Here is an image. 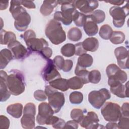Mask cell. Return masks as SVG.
<instances>
[{
	"mask_svg": "<svg viewBox=\"0 0 129 129\" xmlns=\"http://www.w3.org/2000/svg\"><path fill=\"white\" fill-rule=\"evenodd\" d=\"M7 82L11 94L18 96L24 92L25 89V81L23 74L16 70L11 71L8 75Z\"/></svg>",
	"mask_w": 129,
	"mask_h": 129,
	"instance_id": "1",
	"label": "cell"
},
{
	"mask_svg": "<svg viewBox=\"0 0 129 129\" xmlns=\"http://www.w3.org/2000/svg\"><path fill=\"white\" fill-rule=\"evenodd\" d=\"M45 33L50 42L54 45H58L66 39V35L61 24L54 20H51L47 24Z\"/></svg>",
	"mask_w": 129,
	"mask_h": 129,
	"instance_id": "2",
	"label": "cell"
},
{
	"mask_svg": "<svg viewBox=\"0 0 129 129\" xmlns=\"http://www.w3.org/2000/svg\"><path fill=\"white\" fill-rule=\"evenodd\" d=\"M74 1H58L61 4V12L57 11L54 14V20L60 21L64 25H70L73 21V16L76 10L73 4Z\"/></svg>",
	"mask_w": 129,
	"mask_h": 129,
	"instance_id": "3",
	"label": "cell"
},
{
	"mask_svg": "<svg viewBox=\"0 0 129 129\" xmlns=\"http://www.w3.org/2000/svg\"><path fill=\"white\" fill-rule=\"evenodd\" d=\"M45 93L48 97L49 104L53 109L54 113L58 112L65 102L64 94L57 91V89L50 85L45 86Z\"/></svg>",
	"mask_w": 129,
	"mask_h": 129,
	"instance_id": "4",
	"label": "cell"
},
{
	"mask_svg": "<svg viewBox=\"0 0 129 129\" xmlns=\"http://www.w3.org/2000/svg\"><path fill=\"white\" fill-rule=\"evenodd\" d=\"M101 113L105 120L109 122H116L121 116V107L115 103H104L101 109Z\"/></svg>",
	"mask_w": 129,
	"mask_h": 129,
	"instance_id": "5",
	"label": "cell"
},
{
	"mask_svg": "<svg viewBox=\"0 0 129 129\" xmlns=\"http://www.w3.org/2000/svg\"><path fill=\"white\" fill-rule=\"evenodd\" d=\"M111 94L106 88H102L98 91H91L88 94V101L91 105L96 108H100L106 100L110 99Z\"/></svg>",
	"mask_w": 129,
	"mask_h": 129,
	"instance_id": "6",
	"label": "cell"
},
{
	"mask_svg": "<svg viewBox=\"0 0 129 129\" xmlns=\"http://www.w3.org/2000/svg\"><path fill=\"white\" fill-rule=\"evenodd\" d=\"M36 114V106L33 103L29 102L24 106L23 115L21 119L22 126L26 129L34 128L35 115Z\"/></svg>",
	"mask_w": 129,
	"mask_h": 129,
	"instance_id": "7",
	"label": "cell"
},
{
	"mask_svg": "<svg viewBox=\"0 0 129 129\" xmlns=\"http://www.w3.org/2000/svg\"><path fill=\"white\" fill-rule=\"evenodd\" d=\"M109 13L113 19L114 26L116 28L122 27L128 14V4L121 8L117 6L112 7L109 10Z\"/></svg>",
	"mask_w": 129,
	"mask_h": 129,
	"instance_id": "8",
	"label": "cell"
},
{
	"mask_svg": "<svg viewBox=\"0 0 129 129\" xmlns=\"http://www.w3.org/2000/svg\"><path fill=\"white\" fill-rule=\"evenodd\" d=\"M99 121V119L97 114L94 111H89L84 115L79 123L82 127L87 129L105 128L102 125L98 123Z\"/></svg>",
	"mask_w": 129,
	"mask_h": 129,
	"instance_id": "9",
	"label": "cell"
},
{
	"mask_svg": "<svg viewBox=\"0 0 129 129\" xmlns=\"http://www.w3.org/2000/svg\"><path fill=\"white\" fill-rule=\"evenodd\" d=\"M54 112L49 103L42 102L38 106V113L36 116L37 122L39 125L46 124L49 118L51 117Z\"/></svg>",
	"mask_w": 129,
	"mask_h": 129,
	"instance_id": "10",
	"label": "cell"
},
{
	"mask_svg": "<svg viewBox=\"0 0 129 129\" xmlns=\"http://www.w3.org/2000/svg\"><path fill=\"white\" fill-rule=\"evenodd\" d=\"M41 76L43 79L47 82L61 78L60 74L53 62V60L51 59L47 60V63L41 72Z\"/></svg>",
	"mask_w": 129,
	"mask_h": 129,
	"instance_id": "11",
	"label": "cell"
},
{
	"mask_svg": "<svg viewBox=\"0 0 129 129\" xmlns=\"http://www.w3.org/2000/svg\"><path fill=\"white\" fill-rule=\"evenodd\" d=\"M73 4L76 9H78L81 13L86 15H89L92 13L99 5L97 1L86 0L74 1Z\"/></svg>",
	"mask_w": 129,
	"mask_h": 129,
	"instance_id": "12",
	"label": "cell"
},
{
	"mask_svg": "<svg viewBox=\"0 0 129 129\" xmlns=\"http://www.w3.org/2000/svg\"><path fill=\"white\" fill-rule=\"evenodd\" d=\"M8 48L12 51L14 57L17 59H23L29 55L28 50L17 40L8 44Z\"/></svg>",
	"mask_w": 129,
	"mask_h": 129,
	"instance_id": "13",
	"label": "cell"
},
{
	"mask_svg": "<svg viewBox=\"0 0 129 129\" xmlns=\"http://www.w3.org/2000/svg\"><path fill=\"white\" fill-rule=\"evenodd\" d=\"M29 51L40 53L45 47L48 46V42L43 38H37L36 37L31 38L25 41Z\"/></svg>",
	"mask_w": 129,
	"mask_h": 129,
	"instance_id": "14",
	"label": "cell"
},
{
	"mask_svg": "<svg viewBox=\"0 0 129 129\" xmlns=\"http://www.w3.org/2000/svg\"><path fill=\"white\" fill-rule=\"evenodd\" d=\"M114 54L120 68L128 69V52L127 49L123 46H119L114 50Z\"/></svg>",
	"mask_w": 129,
	"mask_h": 129,
	"instance_id": "15",
	"label": "cell"
},
{
	"mask_svg": "<svg viewBox=\"0 0 129 129\" xmlns=\"http://www.w3.org/2000/svg\"><path fill=\"white\" fill-rule=\"evenodd\" d=\"M14 26L19 31H24L27 29L31 22V16L27 12L24 11L14 18Z\"/></svg>",
	"mask_w": 129,
	"mask_h": 129,
	"instance_id": "16",
	"label": "cell"
},
{
	"mask_svg": "<svg viewBox=\"0 0 129 129\" xmlns=\"http://www.w3.org/2000/svg\"><path fill=\"white\" fill-rule=\"evenodd\" d=\"M127 79L126 73L119 68L108 77V84L110 87H112L119 84L124 83L127 81Z\"/></svg>",
	"mask_w": 129,
	"mask_h": 129,
	"instance_id": "17",
	"label": "cell"
},
{
	"mask_svg": "<svg viewBox=\"0 0 129 129\" xmlns=\"http://www.w3.org/2000/svg\"><path fill=\"white\" fill-rule=\"evenodd\" d=\"M7 73L3 70L0 71V97L1 102L7 101L10 97V93L7 82Z\"/></svg>",
	"mask_w": 129,
	"mask_h": 129,
	"instance_id": "18",
	"label": "cell"
},
{
	"mask_svg": "<svg viewBox=\"0 0 129 129\" xmlns=\"http://www.w3.org/2000/svg\"><path fill=\"white\" fill-rule=\"evenodd\" d=\"M128 82L124 85L119 84L115 86L110 87L111 92L119 98H127L128 96Z\"/></svg>",
	"mask_w": 129,
	"mask_h": 129,
	"instance_id": "19",
	"label": "cell"
},
{
	"mask_svg": "<svg viewBox=\"0 0 129 129\" xmlns=\"http://www.w3.org/2000/svg\"><path fill=\"white\" fill-rule=\"evenodd\" d=\"M57 4L58 1H44L40 7V12L44 16H48L52 13Z\"/></svg>",
	"mask_w": 129,
	"mask_h": 129,
	"instance_id": "20",
	"label": "cell"
},
{
	"mask_svg": "<svg viewBox=\"0 0 129 129\" xmlns=\"http://www.w3.org/2000/svg\"><path fill=\"white\" fill-rule=\"evenodd\" d=\"M82 45L86 51L94 52L98 49L99 43L97 38L95 37H89L82 42Z\"/></svg>",
	"mask_w": 129,
	"mask_h": 129,
	"instance_id": "21",
	"label": "cell"
},
{
	"mask_svg": "<svg viewBox=\"0 0 129 129\" xmlns=\"http://www.w3.org/2000/svg\"><path fill=\"white\" fill-rule=\"evenodd\" d=\"M83 29L86 34L89 36L95 35L98 31V27L97 24L92 21L87 15V20L83 26Z\"/></svg>",
	"mask_w": 129,
	"mask_h": 129,
	"instance_id": "22",
	"label": "cell"
},
{
	"mask_svg": "<svg viewBox=\"0 0 129 129\" xmlns=\"http://www.w3.org/2000/svg\"><path fill=\"white\" fill-rule=\"evenodd\" d=\"M13 54L9 49H3L0 52V68L4 69L9 62L13 59Z\"/></svg>",
	"mask_w": 129,
	"mask_h": 129,
	"instance_id": "23",
	"label": "cell"
},
{
	"mask_svg": "<svg viewBox=\"0 0 129 129\" xmlns=\"http://www.w3.org/2000/svg\"><path fill=\"white\" fill-rule=\"evenodd\" d=\"M23 111V105L20 103H16L7 106V112L15 118H19Z\"/></svg>",
	"mask_w": 129,
	"mask_h": 129,
	"instance_id": "24",
	"label": "cell"
},
{
	"mask_svg": "<svg viewBox=\"0 0 129 129\" xmlns=\"http://www.w3.org/2000/svg\"><path fill=\"white\" fill-rule=\"evenodd\" d=\"M49 84L53 88L62 92L67 91L69 88L68 80L66 79L57 78L49 82Z\"/></svg>",
	"mask_w": 129,
	"mask_h": 129,
	"instance_id": "25",
	"label": "cell"
},
{
	"mask_svg": "<svg viewBox=\"0 0 129 129\" xmlns=\"http://www.w3.org/2000/svg\"><path fill=\"white\" fill-rule=\"evenodd\" d=\"M21 1H11L10 2V12L14 19L21 13L26 11V9L21 6Z\"/></svg>",
	"mask_w": 129,
	"mask_h": 129,
	"instance_id": "26",
	"label": "cell"
},
{
	"mask_svg": "<svg viewBox=\"0 0 129 129\" xmlns=\"http://www.w3.org/2000/svg\"><path fill=\"white\" fill-rule=\"evenodd\" d=\"M16 35L11 31H7L2 29L1 30V44L3 45L9 44L16 40Z\"/></svg>",
	"mask_w": 129,
	"mask_h": 129,
	"instance_id": "27",
	"label": "cell"
},
{
	"mask_svg": "<svg viewBox=\"0 0 129 129\" xmlns=\"http://www.w3.org/2000/svg\"><path fill=\"white\" fill-rule=\"evenodd\" d=\"M93 62V59L92 56L89 54L85 53L78 57L77 64L81 67L86 68L91 67Z\"/></svg>",
	"mask_w": 129,
	"mask_h": 129,
	"instance_id": "28",
	"label": "cell"
},
{
	"mask_svg": "<svg viewBox=\"0 0 129 129\" xmlns=\"http://www.w3.org/2000/svg\"><path fill=\"white\" fill-rule=\"evenodd\" d=\"M89 73V72L87 71L86 68L81 67L78 64L76 65L75 70V74L76 76L79 77L82 80L84 84L89 83L88 80Z\"/></svg>",
	"mask_w": 129,
	"mask_h": 129,
	"instance_id": "29",
	"label": "cell"
},
{
	"mask_svg": "<svg viewBox=\"0 0 129 129\" xmlns=\"http://www.w3.org/2000/svg\"><path fill=\"white\" fill-rule=\"evenodd\" d=\"M88 16L96 24L102 23L105 19V14L104 11L101 10H95Z\"/></svg>",
	"mask_w": 129,
	"mask_h": 129,
	"instance_id": "30",
	"label": "cell"
},
{
	"mask_svg": "<svg viewBox=\"0 0 129 129\" xmlns=\"http://www.w3.org/2000/svg\"><path fill=\"white\" fill-rule=\"evenodd\" d=\"M87 19V15L79 12L78 10H76L73 16V21L75 24L78 27H82L84 26Z\"/></svg>",
	"mask_w": 129,
	"mask_h": 129,
	"instance_id": "31",
	"label": "cell"
},
{
	"mask_svg": "<svg viewBox=\"0 0 129 129\" xmlns=\"http://www.w3.org/2000/svg\"><path fill=\"white\" fill-rule=\"evenodd\" d=\"M66 122L64 120L55 116H52L47 122V125H51L55 128H63Z\"/></svg>",
	"mask_w": 129,
	"mask_h": 129,
	"instance_id": "32",
	"label": "cell"
},
{
	"mask_svg": "<svg viewBox=\"0 0 129 129\" xmlns=\"http://www.w3.org/2000/svg\"><path fill=\"white\" fill-rule=\"evenodd\" d=\"M125 39L124 34L119 31H113L111 36L110 38V41L114 44H119L123 43Z\"/></svg>",
	"mask_w": 129,
	"mask_h": 129,
	"instance_id": "33",
	"label": "cell"
},
{
	"mask_svg": "<svg viewBox=\"0 0 129 129\" xmlns=\"http://www.w3.org/2000/svg\"><path fill=\"white\" fill-rule=\"evenodd\" d=\"M82 31L77 27H73L68 31V37L71 41H78L82 38Z\"/></svg>",
	"mask_w": 129,
	"mask_h": 129,
	"instance_id": "34",
	"label": "cell"
},
{
	"mask_svg": "<svg viewBox=\"0 0 129 129\" xmlns=\"http://www.w3.org/2000/svg\"><path fill=\"white\" fill-rule=\"evenodd\" d=\"M69 88L72 90L80 89L83 87L84 83L82 80L78 77H73L68 80Z\"/></svg>",
	"mask_w": 129,
	"mask_h": 129,
	"instance_id": "35",
	"label": "cell"
},
{
	"mask_svg": "<svg viewBox=\"0 0 129 129\" xmlns=\"http://www.w3.org/2000/svg\"><path fill=\"white\" fill-rule=\"evenodd\" d=\"M112 32L113 30L111 27L108 24H105L100 27L99 34L102 39L108 40L111 36Z\"/></svg>",
	"mask_w": 129,
	"mask_h": 129,
	"instance_id": "36",
	"label": "cell"
},
{
	"mask_svg": "<svg viewBox=\"0 0 129 129\" xmlns=\"http://www.w3.org/2000/svg\"><path fill=\"white\" fill-rule=\"evenodd\" d=\"M61 54L66 57H71L75 54V45L72 43H67L62 46Z\"/></svg>",
	"mask_w": 129,
	"mask_h": 129,
	"instance_id": "37",
	"label": "cell"
},
{
	"mask_svg": "<svg viewBox=\"0 0 129 129\" xmlns=\"http://www.w3.org/2000/svg\"><path fill=\"white\" fill-rule=\"evenodd\" d=\"M69 99L72 104H79L83 101V95L80 92L75 91L70 94Z\"/></svg>",
	"mask_w": 129,
	"mask_h": 129,
	"instance_id": "38",
	"label": "cell"
},
{
	"mask_svg": "<svg viewBox=\"0 0 129 129\" xmlns=\"http://www.w3.org/2000/svg\"><path fill=\"white\" fill-rule=\"evenodd\" d=\"M101 78L100 72L97 70H92L89 73L88 80L89 82L93 84L98 83Z\"/></svg>",
	"mask_w": 129,
	"mask_h": 129,
	"instance_id": "39",
	"label": "cell"
},
{
	"mask_svg": "<svg viewBox=\"0 0 129 129\" xmlns=\"http://www.w3.org/2000/svg\"><path fill=\"white\" fill-rule=\"evenodd\" d=\"M84 115L83 111L79 108H74L71 112V118L76 121L78 123L81 121Z\"/></svg>",
	"mask_w": 129,
	"mask_h": 129,
	"instance_id": "40",
	"label": "cell"
},
{
	"mask_svg": "<svg viewBox=\"0 0 129 129\" xmlns=\"http://www.w3.org/2000/svg\"><path fill=\"white\" fill-rule=\"evenodd\" d=\"M118 128L121 129H128L129 127V117L121 116L118 120Z\"/></svg>",
	"mask_w": 129,
	"mask_h": 129,
	"instance_id": "41",
	"label": "cell"
},
{
	"mask_svg": "<svg viewBox=\"0 0 129 129\" xmlns=\"http://www.w3.org/2000/svg\"><path fill=\"white\" fill-rule=\"evenodd\" d=\"M53 62L56 67L57 69L59 70H61L62 69L64 59L63 57L60 55H57L53 59Z\"/></svg>",
	"mask_w": 129,
	"mask_h": 129,
	"instance_id": "42",
	"label": "cell"
},
{
	"mask_svg": "<svg viewBox=\"0 0 129 129\" xmlns=\"http://www.w3.org/2000/svg\"><path fill=\"white\" fill-rule=\"evenodd\" d=\"M34 98L38 101H45L47 98V96L45 91L42 90H37L34 93Z\"/></svg>",
	"mask_w": 129,
	"mask_h": 129,
	"instance_id": "43",
	"label": "cell"
},
{
	"mask_svg": "<svg viewBox=\"0 0 129 129\" xmlns=\"http://www.w3.org/2000/svg\"><path fill=\"white\" fill-rule=\"evenodd\" d=\"M40 55L45 59L47 60L50 58L52 54V50L49 47H44L39 53Z\"/></svg>",
	"mask_w": 129,
	"mask_h": 129,
	"instance_id": "44",
	"label": "cell"
},
{
	"mask_svg": "<svg viewBox=\"0 0 129 129\" xmlns=\"http://www.w3.org/2000/svg\"><path fill=\"white\" fill-rule=\"evenodd\" d=\"M10 126L9 119L6 116L1 115L0 116V127L1 128H9Z\"/></svg>",
	"mask_w": 129,
	"mask_h": 129,
	"instance_id": "45",
	"label": "cell"
},
{
	"mask_svg": "<svg viewBox=\"0 0 129 129\" xmlns=\"http://www.w3.org/2000/svg\"><path fill=\"white\" fill-rule=\"evenodd\" d=\"M75 54L76 55L80 56L83 54L86 53L87 51L84 49L82 42H79L75 45Z\"/></svg>",
	"mask_w": 129,
	"mask_h": 129,
	"instance_id": "46",
	"label": "cell"
},
{
	"mask_svg": "<svg viewBox=\"0 0 129 129\" xmlns=\"http://www.w3.org/2000/svg\"><path fill=\"white\" fill-rule=\"evenodd\" d=\"M73 66V62L70 59L64 60V64L62 70L64 72H68L70 71Z\"/></svg>",
	"mask_w": 129,
	"mask_h": 129,
	"instance_id": "47",
	"label": "cell"
},
{
	"mask_svg": "<svg viewBox=\"0 0 129 129\" xmlns=\"http://www.w3.org/2000/svg\"><path fill=\"white\" fill-rule=\"evenodd\" d=\"M129 104L127 102L124 103L121 107V116L129 117Z\"/></svg>",
	"mask_w": 129,
	"mask_h": 129,
	"instance_id": "48",
	"label": "cell"
},
{
	"mask_svg": "<svg viewBox=\"0 0 129 129\" xmlns=\"http://www.w3.org/2000/svg\"><path fill=\"white\" fill-rule=\"evenodd\" d=\"M78 122H77L76 121L74 120H69L67 121L65 125L63 127V128H74V129H77L78 128Z\"/></svg>",
	"mask_w": 129,
	"mask_h": 129,
	"instance_id": "49",
	"label": "cell"
},
{
	"mask_svg": "<svg viewBox=\"0 0 129 129\" xmlns=\"http://www.w3.org/2000/svg\"><path fill=\"white\" fill-rule=\"evenodd\" d=\"M34 37H36V34L34 31L32 30H28L23 34V39L25 41L28 39Z\"/></svg>",
	"mask_w": 129,
	"mask_h": 129,
	"instance_id": "50",
	"label": "cell"
},
{
	"mask_svg": "<svg viewBox=\"0 0 129 129\" xmlns=\"http://www.w3.org/2000/svg\"><path fill=\"white\" fill-rule=\"evenodd\" d=\"M21 4L25 7L29 9H35L36 7L33 1H21Z\"/></svg>",
	"mask_w": 129,
	"mask_h": 129,
	"instance_id": "51",
	"label": "cell"
},
{
	"mask_svg": "<svg viewBox=\"0 0 129 129\" xmlns=\"http://www.w3.org/2000/svg\"><path fill=\"white\" fill-rule=\"evenodd\" d=\"M105 128L107 129L118 128L117 124L115 122H109L106 124Z\"/></svg>",
	"mask_w": 129,
	"mask_h": 129,
	"instance_id": "52",
	"label": "cell"
},
{
	"mask_svg": "<svg viewBox=\"0 0 129 129\" xmlns=\"http://www.w3.org/2000/svg\"><path fill=\"white\" fill-rule=\"evenodd\" d=\"M1 4V7L0 10H4L7 9V8L8 7L9 5V1H1L0 2Z\"/></svg>",
	"mask_w": 129,
	"mask_h": 129,
	"instance_id": "53",
	"label": "cell"
},
{
	"mask_svg": "<svg viewBox=\"0 0 129 129\" xmlns=\"http://www.w3.org/2000/svg\"><path fill=\"white\" fill-rule=\"evenodd\" d=\"M106 3H109L112 5H114L116 6H120L122 5L124 1H109V2H105Z\"/></svg>",
	"mask_w": 129,
	"mask_h": 129,
	"instance_id": "54",
	"label": "cell"
}]
</instances>
